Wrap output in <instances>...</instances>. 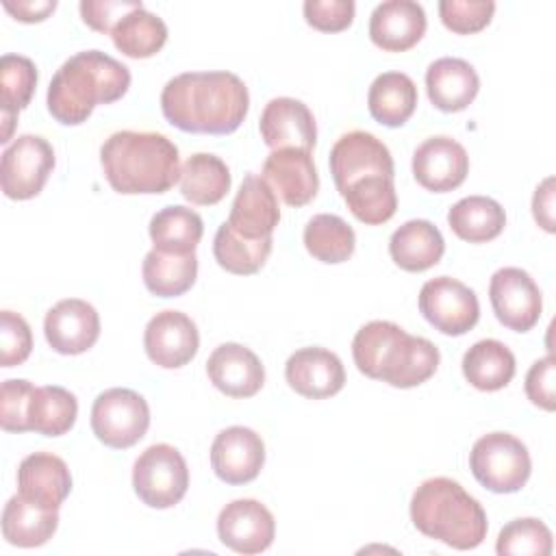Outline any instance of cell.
Returning a JSON list of instances; mask_svg holds the SVG:
<instances>
[{
    "label": "cell",
    "mask_w": 556,
    "mask_h": 556,
    "mask_svg": "<svg viewBox=\"0 0 556 556\" xmlns=\"http://www.w3.org/2000/svg\"><path fill=\"white\" fill-rule=\"evenodd\" d=\"M463 376L478 391L504 389L517 369L515 354L497 339L476 341L463 356Z\"/></svg>",
    "instance_id": "29"
},
{
    "label": "cell",
    "mask_w": 556,
    "mask_h": 556,
    "mask_svg": "<svg viewBox=\"0 0 556 556\" xmlns=\"http://www.w3.org/2000/svg\"><path fill=\"white\" fill-rule=\"evenodd\" d=\"M113 46L128 59H148L154 56L167 41L165 22L150 13L146 7H139L126 13L111 30Z\"/></svg>",
    "instance_id": "36"
},
{
    "label": "cell",
    "mask_w": 556,
    "mask_h": 556,
    "mask_svg": "<svg viewBox=\"0 0 556 556\" xmlns=\"http://www.w3.org/2000/svg\"><path fill=\"white\" fill-rule=\"evenodd\" d=\"M143 348L148 358L163 369L185 367L200 348L198 326L182 311H161L146 324Z\"/></svg>",
    "instance_id": "14"
},
{
    "label": "cell",
    "mask_w": 556,
    "mask_h": 556,
    "mask_svg": "<svg viewBox=\"0 0 556 556\" xmlns=\"http://www.w3.org/2000/svg\"><path fill=\"white\" fill-rule=\"evenodd\" d=\"M208 380L228 397H252L265 384L261 358L241 343L217 345L206 361Z\"/></svg>",
    "instance_id": "21"
},
{
    "label": "cell",
    "mask_w": 556,
    "mask_h": 556,
    "mask_svg": "<svg viewBox=\"0 0 556 556\" xmlns=\"http://www.w3.org/2000/svg\"><path fill=\"white\" fill-rule=\"evenodd\" d=\"M130 87V70L100 50H83L70 56L48 85V111L65 124L87 122L98 104L117 102Z\"/></svg>",
    "instance_id": "4"
},
{
    "label": "cell",
    "mask_w": 556,
    "mask_h": 556,
    "mask_svg": "<svg viewBox=\"0 0 556 556\" xmlns=\"http://www.w3.org/2000/svg\"><path fill=\"white\" fill-rule=\"evenodd\" d=\"M271 237L245 239L224 222L213 239V256L222 269L237 276H250L265 265L271 254Z\"/></svg>",
    "instance_id": "39"
},
{
    "label": "cell",
    "mask_w": 556,
    "mask_h": 556,
    "mask_svg": "<svg viewBox=\"0 0 556 556\" xmlns=\"http://www.w3.org/2000/svg\"><path fill=\"white\" fill-rule=\"evenodd\" d=\"M419 313L424 319L447 337L469 332L480 319V302L465 282L437 276L424 282L419 291Z\"/></svg>",
    "instance_id": "10"
},
{
    "label": "cell",
    "mask_w": 556,
    "mask_h": 556,
    "mask_svg": "<svg viewBox=\"0 0 556 556\" xmlns=\"http://www.w3.org/2000/svg\"><path fill=\"white\" fill-rule=\"evenodd\" d=\"M428 20L419 2L387 0L369 15V37L384 52L410 50L426 33Z\"/></svg>",
    "instance_id": "23"
},
{
    "label": "cell",
    "mask_w": 556,
    "mask_h": 556,
    "mask_svg": "<svg viewBox=\"0 0 556 556\" xmlns=\"http://www.w3.org/2000/svg\"><path fill=\"white\" fill-rule=\"evenodd\" d=\"M443 252V235L428 219H408L389 239V254L404 271H426L441 261Z\"/></svg>",
    "instance_id": "26"
},
{
    "label": "cell",
    "mask_w": 556,
    "mask_h": 556,
    "mask_svg": "<svg viewBox=\"0 0 556 556\" xmlns=\"http://www.w3.org/2000/svg\"><path fill=\"white\" fill-rule=\"evenodd\" d=\"M104 178L124 195L165 193L180 180V154L172 139L148 130H117L100 148Z\"/></svg>",
    "instance_id": "3"
},
{
    "label": "cell",
    "mask_w": 556,
    "mask_h": 556,
    "mask_svg": "<svg viewBox=\"0 0 556 556\" xmlns=\"http://www.w3.org/2000/svg\"><path fill=\"white\" fill-rule=\"evenodd\" d=\"M72 491L65 460L50 452L28 454L17 467V493L43 508L59 510Z\"/></svg>",
    "instance_id": "24"
},
{
    "label": "cell",
    "mask_w": 556,
    "mask_h": 556,
    "mask_svg": "<svg viewBox=\"0 0 556 556\" xmlns=\"http://www.w3.org/2000/svg\"><path fill=\"white\" fill-rule=\"evenodd\" d=\"M148 232L154 250L165 254H189L195 252L204 232V224L193 208L172 204L152 215Z\"/></svg>",
    "instance_id": "32"
},
{
    "label": "cell",
    "mask_w": 556,
    "mask_h": 556,
    "mask_svg": "<svg viewBox=\"0 0 556 556\" xmlns=\"http://www.w3.org/2000/svg\"><path fill=\"white\" fill-rule=\"evenodd\" d=\"M280 222L278 198L269 182L258 174H248L232 200L228 226L245 239L271 237Z\"/></svg>",
    "instance_id": "22"
},
{
    "label": "cell",
    "mask_w": 556,
    "mask_h": 556,
    "mask_svg": "<svg viewBox=\"0 0 556 556\" xmlns=\"http://www.w3.org/2000/svg\"><path fill=\"white\" fill-rule=\"evenodd\" d=\"M37 87V67L28 56L2 54L0 59V98H2V143L11 139L17 113L33 100Z\"/></svg>",
    "instance_id": "34"
},
{
    "label": "cell",
    "mask_w": 556,
    "mask_h": 556,
    "mask_svg": "<svg viewBox=\"0 0 556 556\" xmlns=\"http://www.w3.org/2000/svg\"><path fill=\"white\" fill-rule=\"evenodd\" d=\"M43 334L54 352L65 356L83 354L100 337V315L87 300L65 298L46 313Z\"/></svg>",
    "instance_id": "16"
},
{
    "label": "cell",
    "mask_w": 556,
    "mask_h": 556,
    "mask_svg": "<svg viewBox=\"0 0 556 556\" xmlns=\"http://www.w3.org/2000/svg\"><path fill=\"white\" fill-rule=\"evenodd\" d=\"M265 465V443L261 434L245 426L222 430L211 443V467L226 484L252 482Z\"/></svg>",
    "instance_id": "17"
},
{
    "label": "cell",
    "mask_w": 556,
    "mask_h": 556,
    "mask_svg": "<svg viewBox=\"0 0 556 556\" xmlns=\"http://www.w3.org/2000/svg\"><path fill=\"white\" fill-rule=\"evenodd\" d=\"M352 358L367 378L410 389L434 376L441 354L426 337H413L393 321L374 319L354 334Z\"/></svg>",
    "instance_id": "2"
},
{
    "label": "cell",
    "mask_w": 556,
    "mask_h": 556,
    "mask_svg": "<svg viewBox=\"0 0 556 556\" xmlns=\"http://www.w3.org/2000/svg\"><path fill=\"white\" fill-rule=\"evenodd\" d=\"M554 547L552 532L549 528L534 517H519L508 521L495 543V552L500 556H510V554H530V556H549Z\"/></svg>",
    "instance_id": "40"
},
{
    "label": "cell",
    "mask_w": 556,
    "mask_h": 556,
    "mask_svg": "<svg viewBox=\"0 0 556 556\" xmlns=\"http://www.w3.org/2000/svg\"><path fill=\"white\" fill-rule=\"evenodd\" d=\"M467 174V150L447 135L428 137L413 152V176L424 189L432 193L454 191L465 182Z\"/></svg>",
    "instance_id": "15"
},
{
    "label": "cell",
    "mask_w": 556,
    "mask_h": 556,
    "mask_svg": "<svg viewBox=\"0 0 556 556\" xmlns=\"http://www.w3.org/2000/svg\"><path fill=\"white\" fill-rule=\"evenodd\" d=\"M2 7L20 22L26 24H35V22H43L54 9H56V0H4Z\"/></svg>",
    "instance_id": "48"
},
{
    "label": "cell",
    "mask_w": 556,
    "mask_h": 556,
    "mask_svg": "<svg viewBox=\"0 0 556 556\" xmlns=\"http://www.w3.org/2000/svg\"><path fill=\"white\" fill-rule=\"evenodd\" d=\"M35 387L28 380L11 378L2 382L0 391V424L7 432H26L28 430V402Z\"/></svg>",
    "instance_id": "43"
},
{
    "label": "cell",
    "mask_w": 556,
    "mask_h": 556,
    "mask_svg": "<svg viewBox=\"0 0 556 556\" xmlns=\"http://www.w3.org/2000/svg\"><path fill=\"white\" fill-rule=\"evenodd\" d=\"M150 426V406L132 389L113 387L102 391L91 406V430L100 443L126 450L139 443Z\"/></svg>",
    "instance_id": "8"
},
{
    "label": "cell",
    "mask_w": 556,
    "mask_h": 556,
    "mask_svg": "<svg viewBox=\"0 0 556 556\" xmlns=\"http://www.w3.org/2000/svg\"><path fill=\"white\" fill-rule=\"evenodd\" d=\"M495 13L493 0H441L439 17L456 35H473L489 26Z\"/></svg>",
    "instance_id": "41"
},
{
    "label": "cell",
    "mask_w": 556,
    "mask_h": 556,
    "mask_svg": "<svg viewBox=\"0 0 556 556\" xmlns=\"http://www.w3.org/2000/svg\"><path fill=\"white\" fill-rule=\"evenodd\" d=\"M554 374H556V361L552 354L534 361L526 374V395L534 406H539L543 410L556 408Z\"/></svg>",
    "instance_id": "46"
},
{
    "label": "cell",
    "mask_w": 556,
    "mask_h": 556,
    "mask_svg": "<svg viewBox=\"0 0 556 556\" xmlns=\"http://www.w3.org/2000/svg\"><path fill=\"white\" fill-rule=\"evenodd\" d=\"M250 109L245 83L232 72H185L167 80L161 91L165 119L200 135L235 132Z\"/></svg>",
    "instance_id": "1"
},
{
    "label": "cell",
    "mask_w": 556,
    "mask_h": 556,
    "mask_svg": "<svg viewBox=\"0 0 556 556\" xmlns=\"http://www.w3.org/2000/svg\"><path fill=\"white\" fill-rule=\"evenodd\" d=\"M143 285L159 298H178L189 291L198 276V256L189 254H165L150 250L141 265Z\"/></svg>",
    "instance_id": "33"
},
{
    "label": "cell",
    "mask_w": 556,
    "mask_h": 556,
    "mask_svg": "<svg viewBox=\"0 0 556 556\" xmlns=\"http://www.w3.org/2000/svg\"><path fill=\"white\" fill-rule=\"evenodd\" d=\"M78 417L76 395L63 387H35L28 402V430L43 437H61L72 430Z\"/></svg>",
    "instance_id": "35"
},
{
    "label": "cell",
    "mask_w": 556,
    "mask_h": 556,
    "mask_svg": "<svg viewBox=\"0 0 556 556\" xmlns=\"http://www.w3.org/2000/svg\"><path fill=\"white\" fill-rule=\"evenodd\" d=\"M54 150L39 135H20L2 152L0 185L11 200H30L41 193L54 169Z\"/></svg>",
    "instance_id": "9"
},
{
    "label": "cell",
    "mask_w": 556,
    "mask_h": 556,
    "mask_svg": "<svg viewBox=\"0 0 556 556\" xmlns=\"http://www.w3.org/2000/svg\"><path fill=\"white\" fill-rule=\"evenodd\" d=\"M330 174L339 193L358 178L365 176H391L395 174L393 156L389 148L367 130H350L341 135L330 150Z\"/></svg>",
    "instance_id": "12"
},
{
    "label": "cell",
    "mask_w": 556,
    "mask_h": 556,
    "mask_svg": "<svg viewBox=\"0 0 556 556\" xmlns=\"http://www.w3.org/2000/svg\"><path fill=\"white\" fill-rule=\"evenodd\" d=\"M452 232L469 243H486L502 235L506 213L502 204L486 195H467L447 211Z\"/></svg>",
    "instance_id": "30"
},
{
    "label": "cell",
    "mask_w": 556,
    "mask_h": 556,
    "mask_svg": "<svg viewBox=\"0 0 556 556\" xmlns=\"http://www.w3.org/2000/svg\"><path fill=\"white\" fill-rule=\"evenodd\" d=\"M469 469L484 489L493 493H517L530 478L532 460L521 439L508 432H489L473 443Z\"/></svg>",
    "instance_id": "6"
},
{
    "label": "cell",
    "mask_w": 556,
    "mask_h": 556,
    "mask_svg": "<svg viewBox=\"0 0 556 556\" xmlns=\"http://www.w3.org/2000/svg\"><path fill=\"white\" fill-rule=\"evenodd\" d=\"M304 248L306 252L328 265L348 261L356 248V235L352 226L332 213H319L304 226Z\"/></svg>",
    "instance_id": "38"
},
{
    "label": "cell",
    "mask_w": 556,
    "mask_h": 556,
    "mask_svg": "<svg viewBox=\"0 0 556 556\" xmlns=\"http://www.w3.org/2000/svg\"><path fill=\"white\" fill-rule=\"evenodd\" d=\"M367 109L382 126H404L417 109V85L404 72L378 74L369 85Z\"/></svg>",
    "instance_id": "27"
},
{
    "label": "cell",
    "mask_w": 556,
    "mask_h": 556,
    "mask_svg": "<svg viewBox=\"0 0 556 556\" xmlns=\"http://www.w3.org/2000/svg\"><path fill=\"white\" fill-rule=\"evenodd\" d=\"M132 489L150 508L176 506L189 489V469L182 454L169 443L146 447L132 465Z\"/></svg>",
    "instance_id": "7"
},
{
    "label": "cell",
    "mask_w": 556,
    "mask_h": 556,
    "mask_svg": "<svg viewBox=\"0 0 556 556\" xmlns=\"http://www.w3.org/2000/svg\"><path fill=\"white\" fill-rule=\"evenodd\" d=\"M261 137L267 148L313 150L317 141V124L311 109L295 98H274L265 104L258 122Z\"/></svg>",
    "instance_id": "20"
},
{
    "label": "cell",
    "mask_w": 556,
    "mask_h": 556,
    "mask_svg": "<svg viewBox=\"0 0 556 556\" xmlns=\"http://www.w3.org/2000/svg\"><path fill=\"white\" fill-rule=\"evenodd\" d=\"M489 300L497 321L515 332L532 330L543 311L541 291L521 267L497 269L489 282Z\"/></svg>",
    "instance_id": "11"
},
{
    "label": "cell",
    "mask_w": 556,
    "mask_h": 556,
    "mask_svg": "<svg viewBox=\"0 0 556 556\" xmlns=\"http://www.w3.org/2000/svg\"><path fill=\"white\" fill-rule=\"evenodd\" d=\"M59 528V510L43 508L20 493L2 510V536L17 547H39L52 539Z\"/></svg>",
    "instance_id": "28"
},
{
    "label": "cell",
    "mask_w": 556,
    "mask_h": 556,
    "mask_svg": "<svg viewBox=\"0 0 556 556\" xmlns=\"http://www.w3.org/2000/svg\"><path fill=\"white\" fill-rule=\"evenodd\" d=\"M341 198L345 200L350 213L367 226H380L397 211V193L391 176L358 178L348 185Z\"/></svg>",
    "instance_id": "37"
},
{
    "label": "cell",
    "mask_w": 556,
    "mask_h": 556,
    "mask_svg": "<svg viewBox=\"0 0 556 556\" xmlns=\"http://www.w3.org/2000/svg\"><path fill=\"white\" fill-rule=\"evenodd\" d=\"M143 7L141 0H83L80 2V17L83 22L98 30V33H111L113 26L130 11Z\"/></svg>",
    "instance_id": "45"
},
{
    "label": "cell",
    "mask_w": 556,
    "mask_h": 556,
    "mask_svg": "<svg viewBox=\"0 0 556 556\" xmlns=\"http://www.w3.org/2000/svg\"><path fill=\"white\" fill-rule=\"evenodd\" d=\"M230 191L228 165L208 152L191 154L180 167V193L198 206H211L226 198Z\"/></svg>",
    "instance_id": "31"
},
{
    "label": "cell",
    "mask_w": 556,
    "mask_h": 556,
    "mask_svg": "<svg viewBox=\"0 0 556 556\" xmlns=\"http://www.w3.org/2000/svg\"><path fill=\"white\" fill-rule=\"evenodd\" d=\"M33 350V332L28 321L13 311L0 313V365H22Z\"/></svg>",
    "instance_id": "42"
},
{
    "label": "cell",
    "mask_w": 556,
    "mask_h": 556,
    "mask_svg": "<svg viewBox=\"0 0 556 556\" xmlns=\"http://www.w3.org/2000/svg\"><path fill=\"white\" fill-rule=\"evenodd\" d=\"M302 11L306 24L315 30L339 33L352 24L356 4L352 0H306Z\"/></svg>",
    "instance_id": "44"
},
{
    "label": "cell",
    "mask_w": 556,
    "mask_h": 556,
    "mask_svg": "<svg viewBox=\"0 0 556 556\" xmlns=\"http://www.w3.org/2000/svg\"><path fill=\"white\" fill-rule=\"evenodd\" d=\"M532 215L545 232H554V178L547 176L534 191Z\"/></svg>",
    "instance_id": "47"
},
{
    "label": "cell",
    "mask_w": 556,
    "mask_h": 556,
    "mask_svg": "<svg viewBox=\"0 0 556 556\" xmlns=\"http://www.w3.org/2000/svg\"><path fill=\"white\" fill-rule=\"evenodd\" d=\"M426 91L439 111L458 113L478 96L480 78L473 65L465 59L441 56L426 70Z\"/></svg>",
    "instance_id": "25"
},
{
    "label": "cell",
    "mask_w": 556,
    "mask_h": 556,
    "mask_svg": "<svg viewBox=\"0 0 556 556\" xmlns=\"http://www.w3.org/2000/svg\"><path fill=\"white\" fill-rule=\"evenodd\" d=\"M285 378L289 387L308 400H324L337 395L345 384V369L341 358L326 348H302L285 363Z\"/></svg>",
    "instance_id": "19"
},
{
    "label": "cell",
    "mask_w": 556,
    "mask_h": 556,
    "mask_svg": "<svg viewBox=\"0 0 556 556\" xmlns=\"http://www.w3.org/2000/svg\"><path fill=\"white\" fill-rule=\"evenodd\" d=\"M219 541L237 554H261L276 536V521L258 500H232L217 515Z\"/></svg>",
    "instance_id": "13"
},
{
    "label": "cell",
    "mask_w": 556,
    "mask_h": 556,
    "mask_svg": "<svg viewBox=\"0 0 556 556\" xmlns=\"http://www.w3.org/2000/svg\"><path fill=\"white\" fill-rule=\"evenodd\" d=\"M410 521L428 539L454 549L478 547L489 530L486 513L456 480L439 476L424 480L410 497Z\"/></svg>",
    "instance_id": "5"
},
{
    "label": "cell",
    "mask_w": 556,
    "mask_h": 556,
    "mask_svg": "<svg viewBox=\"0 0 556 556\" xmlns=\"http://www.w3.org/2000/svg\"><path fill=\"white\" fill-rule=\"evenodd\" d=\"M263 178L289 206L308 204L319 191V176L308 150H271L263 163Z\"/></svg>",
    "instance_id": "18"
}]
</instances>
